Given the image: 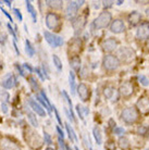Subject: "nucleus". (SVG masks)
<instances>
[{
  "label": "nucleus",
  "instance_id": "nucleus-58",
  "mask_svg": "<svg viewBox=\"0 0 149 150\" xmlns=\"http://www.w3.org/2000/svg\"><path fill=\"white\" fill-rule=\"evenodd\" d=\"M146 150H149V149H146Z\"/></svg>",
  "mask_w": 149,
  "mask_h": 150
},
{
  "label": "nucleus",
  "instance_id": "nucleus-13",
  "mask_svg": "<svg viewBox=\"0 0 149 150\" xmlns=\"http://www.w3.org/2000/svg\"><path fill=\"white\" fill-rule=\"evenodd\" d=\"M136 37L138 39H147L149 38V24L148 23H144L140 26L138 27L137 32H136Z\"/></svg>",
  "mask_w": 149,
  "mask_h": 150
},
{
  "label": "nucleus",
  "instance_id": "nucleus-25",
  "mask_svg": "<svg viewBox=\"0 0 149 150\" xmlns=\"http://www.w3.org/2000/svg\"><path fill=\"white\" fill-rule=\"evenodd\" d=\"M65 128H67V132L69 134V138L71 142H77V136L75 134L74 129L72 128V126L69 123H65Z\"/></svg>",
  "mask_w": 149,
  "mask_h": 150
},
{
  "label": "nucleus",
  "instance_id": "nucleus-15",
  "mask_svg": "<svg viewBox=\"0 0 149 150\" xmlns=\"http://www.w3.org/2000/svg\"><path fill=\"white\" fill-rule=\"evenodd\" d=\"M77 94L83 102H86L89 97V90L85 84H79L77 87Z\"/></svg>",
  "mask_w": 149,
  "mask_h": 150
},
{
  "label": "nucleus",
  "instance_id": "nucleus-28",
  "mask_svg": "<svg viewBox=\"0 0 149 150\" xmlns=\"http://www.w3.org/2000/svg\"><path fill=\"white\" fill-rule=\"evenodd\" d=\"M26 112H27V117H28V121H30L31 125L33 126V127H38V121L36 119V116L34 113H32L30 110H26Z\"/></svg>",
  "mask_w": 149,
  "mask_h": 150
},
{
  "label": "nucleus",
  "instance_id": "nucleus-12",
  "mask_svg": "<svg viewBox=\"0 0 149 150\" xmlns=\"http://www.w3.org/2000/svg\"><path fill=\"white\" fill-rule=\"evenodd\" d=\"M133 93H134V87L132 85V83L125 82L120 86V94L124 98H128L130 96H132Z\"/></svg>",
  "mask_w": 149,
  "mask_h": 150
},
{
  "label": "nucleus",
  "instance_id": "nucleus-24",
  "mask_svg": "<svg viewBox=\"0 0 149 150\" xmlns=\"http://www.w3.org/2000/svg\"><path fill=\"white\" fill-rule=\"evenodd\" d=\"M93 135H94L95 140H96V143H97V145H101V144H102V136H101L100 128L97 127V126H95V127L93 128Z\"/></svg>",
  "mask_w": 149,
  "mask_h": 150
},
{
  "label": "nucleus",
  "instance_id": "nucleus-51",
  "mask_svg": "<svg viewBox=\"0 0 149 150\" xmlns=\"http://www.w3.org/2000/svg\"><path fill=\"white\" fill-rule=\"evenodd\" d=\"M57 132H58V134L60 135V137L63 139V137H64V134H63V132L61 131V128L59 127V126H57Z\"/></svg>",
  "mask_w": 149,
  "mask_h": 150
},
{
  "label": "nucleus",
  "instance_id": "nucleus-37",
  "mask_svg": "<svg viewBox=\"0 0 149 150\" xmlns=\"http://www.w3.org/2000/svg\"><path fill=\"white\" fill-rule=\"evenodd\" d=\"M104 148H106V150H116V144L112 140H109V142L106 143Z\"/></svg>",
  "mask_w": 149,
  "mask_h": 150
},
{
  "label": "nucleus",
  "instance_id": "nucleus-36",
  "mask_svg": "<svg viewBox=\"0 0 149 150\" xmlns=\"http://www.w3.org/2000/svg\"><path fill=\"white\" fill-rule=\"evenodd\" d=\"M137 79H138V82L140 83L142 85H144V86H148L149 85V79L146 77L145 75H138Z\"/></svg>",
  "mask_w": 149,
  "mask_h": 150
},
{
  "label": "nucleus",
  "instance_id": "nucleus-48",
  "mask_svg": "<svg viewBox=\"0 0 149 150\" xmlns=\"http://www.w3.org/2000/svg\"><path fill=\"white\" fill-rule=\"evenodd\" d=\"M1 112L2 113L8 112V105L7 103H1Z\"/></svg>",
  "mask_w": 149,
  "mask_h": 150
},
{
  "label": "nucleus",
  "instance_id": "nucleus-26",
  "mask_svg": "<svg viewBox=\"0 0 149 150\" xmlns=\"http://www.w3.org/2000/svg\"><path fill=\"white\" fill-rule=\"evenodd\" d=\"M26 8H27V11L30 12V14L32 15V19H33V22H37V14H36V10L35 8L32 6L31 1H26Z\"/></svg>",
  "mask_w": 149,
  "mask_h": 150
},
{
  "label": "nucleus",
  "instance_id": "nucleus-19",
  "mask_svg": "<svg viewBox=\"0 0 149 150\" xmlns=\"http://www.w3.org/2000/svg\"><path fill=\"white\" fill-rule=\"evenodd\" d=\"M120 53L122 54V59L125 61H128V60H132L133 58H134L135 53L134 51L130 48H122L120 49Z\"/></svg>",
  "mask_w": 149,
  "mask_h": 150
},
{
  "label": "nucleus",
  "instance_id": "nucleus-42",
  "mask_svg": "<svg viewBox=\"0 0 149 150\" xmlns=\"http://www.w3.org/2000/svg\"><path fill=\"white\" fill-rule=\"evenodd\" d=\"M13 13H14V14L16 15V18H18V19H19V21L21 22V21L23 20V16H22V14H21V12H20L19 9L14 8V9H13Z\"/></svg>",
  "mask_w": 149,
  "mask_h": 150
},
{
  "label": "nucleus",
  "instance_id": "nucleus-55",
  "mask_svg": "<svg viewBox=\"0 0 149 150\" xmlns=\"http://www.w3.org/2000/svg\"><path fill=\"white\" fill-rule=\"evenodd\" d=\"M67 150H72V149H71V148H70L69 146H67Z\"/></svg>",
  "mask_w": 149,
  "mask_h": 150
},
{
  "label": "nucleus",
  "instance_id": "nucleus-50",
  "mask_svg": "<svg viewBox=\"0 0 149 150\" xmlns=\"http://www.w3.org/2000/svg\"><path fill=\"white\" fill-rule=\"evenodd\" d=\"M114 4V1H104V7L109 8V7H112V4Z\"/></svg>",
  "mask_w": 149,
  "mask_h": 150
},
{
  "label": "nucleus",
  "instance_id": "nucleus-30",
  "mask_svg": "<svg viewBox=\"0 0 149 150\" xmlns=\"http://www.w3.org/2000/svg\"><path fill=\"white\" fill-rule=\"evenodd\" d=\"M69 83H70V87H71V94L74 95L75 90H76V87H75V75L74 72H70L69 74Z\"/></svg>",
  "mask_w": 149,
  "mask_h": 150
},
{
  "label": "nucleus",
  "instance_id": "nucleus-53",
  "mask_svg": "<svg viewBox=\"0 0 149 150\" xmlns=\"http://www.w3.org/2000/svg\"><path fill=\"white\" fill-rule=\"evenodd\" d=\"M13 47H14L15 52L18 53V54H20V51H19V49H18V46H16V44H15V41H13Z\"/></svg>",
  "mask_w": 149,
  "mask_h": 150
},
{
  "label": "nucleus",
  "instance_id": "nucleus-57",
  "mask_svg": "<svg viewBox=\"0 0 149 150\" xmlns=\"http://www.w3.org/2000/svg\"><path fill=\"white\" fill-rule=\"evenodd\" d=\"M148 47H149V42H148Z\"/></svg>",
  "mask_w": 149,
  "mask_h": 150
},
{
  "label": "nucleus",
  "instance_id": "nucleus-14",
  "mask_svg": "<svg viewBox=\"0 0 149 150\" xmlns=\"http://www.w3.org/2000/svg\"><path fill=\"white\" fill-rule=\"evenodd\" d=\"M102 49H104V51H113L114 49L118 47V41L114 39V38H108V39H106V40L102 41V45H101Z\"/></svg>",
  "mask_w": 149,
  "mask_h": 150
},
{
  "label": "nucleus",
  "instance_id": "nucleus-49",
  "mask_svg": "<svg viewBox=\"0 0 149 150\" xmlns=\"http://www.w3.org/2000/svg\"><path fill=\"white\" fill-rule=\"evenodd\" d=\"M1 11L4 12V15H6V16H7L8 19L10 20V22H13V20H12V18H11V15L9 14V13H8V12H7V11H6V10H4V9H2V8H1Z\"/></svg>",
  "mask_w": 149,
  "mask_h": 150
},
{
  "label": "nucleus",
  "instance_id": "nucleus-22",
  "mask_svg": "<svg viewBox=\"0 0 149 150\" xmlns=\"http://www.w3.org/2000/svg\"><path fill=\"white\" fill-rule=\"evenodd\" d=\"M70 65H71V68L75 72H79V69H81V59L78 57H73L71 60H70Z\"/></svg>",
  "mask_w": 149,
  "mask_h": 150
},
{
  "label": "nucleus",
  "instance_id": "nucleus-40",
  "mask_svg": "<svg viewBox=\"0 0 149 150\" xmlns=\"http://www.w3.org/2000/svg\"><path fill=\"white\" fill-rule=\"evenodd\" d=\"M147 131H148V128L145 127V126H139L137 128V133L139 135H146L147 134Z\"/></svg>",
  "mask_w": 149,
  "mask_h": 150
},
{
  "label": "nucleus",
  "instance_id": "nucleus-41",
  "mask_svg": "<svg viewBox=\"0 0 149 150\" xmlns=\"http://www.w3.org/2000/svg\"><path fill=\"white\" fill-rule=\"evenodd\" d=\"M113 132H114L116 135H123L124 133H125V129L123 127H114Z\"/></svg>",
  "mask_w": 149,
  "mask_h": 150
},
{
  "label": "nucleus",
  "instance_id": "nucleus-9",
  "mask_svg": "<svg viewBox=\"0 0 149 150\" xmlns=\"http://www.w3.org/2000/svg\"><path fill=\"white\" fill-rule=\"evenodd\" d=\"M0 85L4 87V88H6V89L13 88V87L16 85V79H15L14 75L13 74H7L4 79H1Z\"/></svg>",
  "mask_w": 149,
  "mask_h": 150
},
{
  "label": "nucleus",
  "instance_id": "nucleus-8",
  "mask_svg": "<svg viewBox=\"0 0 149 150\" xmlns=\"http://www.w3.org/2000/svg\"><path fill=\"white\" fill-rule=\"evenodd\" d=\"M137 110L142 114H148L149 113V97H142L136 102Z\"/></svg>",
  "mask_w": 149,
  "mask_h": 150
},
{
  "label": "nucleus",
  "instance_id": "nucleus-23",
  "mask_svg": "<svg viewBox=\"0 0 149 150\" xmlns=\"http://www.w3.org/2000/svg\"><path fill=\"white\" fill-rule=\"evenodd\" d=\"M46 4H48L50 8L55 9V10H60L62 8V6H63V2L61 0H53V1L52 0H47Z\"/></svg>",
  "mask_w": 149,
  "mask_h": 150
},
{
  "label": "nucleus",
  "instance_id": "nucleus-27",
  "mask_svg": "<svg viewBox=\"0 0 149 150\" xmlns=\"http://www.w3.org/2000/svg\"><path fill=\"white\" fill-rule=\"evenodd\" d=\"M130 146H131V144H130V140H128L127 137H121V138L119 139V147L122 150L128 149Z\"/></svg>",
  "mask_w": 149,
  "mask_h": 150
},
{
  "label": "nucleus",
  "instance_id": "nucleus-56",
  "mask_svg": "<svg viewBox=\"0 0 149 150\" xmlns=\"http://www.w3.org/2000/svg\"><path fill=\"white\" fill-rule=\"evenodd\" d=\"M46 150H53V149H52V148H47Z\"/></svg>",
  "mask_w": 149,
  "mask_h": 150
},
{
  "label": "nucleus",
  "instance_id": "nucleus-20",
  "mask_svg": "<svg viewBox=\"0 0 149 150\" xmlns=\"http://www.w3.org/2000/svg\"><path fill=\"white\" fill-rule=\"evenodd\" d=\"M140 14L138 13L137 11H134L132 12L130 15H128V22H130L131 25H137L138 23H139V21H140Z\"/></svg>",
  "mask_w": 149,
  "mask_h": 150
},
{
  "label": "nucleus",
  "instance_id": "nucleus-34",
  "mask_svg": "<svg viewBox=\"0 0 149 150\" xmlns=\"http://www.w3.org/2000/svg\"><path fill=\"white\" fill-rule=\"evenodd\" d=\"M36 98H37V99H38V101L40 102V105H43V107H44V109H46V110H47V111H48V113H50V112H51L52 107H51V105H49L48 103H47V102H46L45 100H44V99H43V97H41L40 95H37V96H36Z\"/></svg>",
  "mask_w": 149,
  "mask_h": 150
},
{
  "label": "nucleus",
  "instance_id": "nucleus-32",
  "mask_svg": "<svg viewBox=\"0 0 149 150\" xmlns=\"http://www.w3.org/2000/svg\"><path fill=\"white\" fill-rule=\"evenodd\" d=\"M76 110H77V113H78V115H79V117H81V120H83V121H84V115L89 113V110L87 109L86 107H82V105H76Z\"/></svg>",
  "mask_w": 149,
  "mask_h": 150
},
{
  "label": "nucleus",
  "instance_id": "nucleus-54",
  "mask_svg": "<svg viewBox=\"0 0 149 150\" xmlns=\"http://www.w3.org/2000/svg\"><path fill=\"white\" fill-rule=\"evenodd\" d=\"M4 2L6 4H7L8 7H11V1H9V0H4Z\"/></svg>",
  "mask_w": 149,
  "mask_h": 150
},
{
  "label": "nucleus",
  "instance_id": "nucleus-5",
  "mask_svg": "<svg viewBox=\"0 0 149 150\" xmlns=\"http://www.w3.org/2000/svg\"><path fill=\"white\" fill-rule=\"evenodd\" d=\"M44 37H45L46 41H47L51 47H53V48H57V47L62 46L64 42L62 37L52 34V33H50V32H48V30L44 32Z\"/></svg>",
  "mask_w": 149,
  "mask_h": 150
},
{
  "label": "nucleus",
  "instance_id": "nucleus-11",
  "mask_svg": "<svg viewBox=\"0 0 149 150\" xmlns=\"http://www.w3.org/2000/svg\"><path fill=\"white\" fill-rule=\"evenodd\" d=\"M82 49V41L79 38H74L72 41H70L69 44V52L73 54L74 57H77L76 54H78V52Z\"/></svg>",
  "mask_w": 149,
  "mask_h": 150
},
{
  "label": "nucleus",
  "instance_id": "nucleus-45",
  "mask_svg": "<svg viewBox=\"0 0 149 150\" xmlns=\"http://www.w3.org/2000/svg\"><path fill=\"white\" fill-rule=\"evenodd\" d=\"M35 71H36V73H37V75L38 76H39V77H40V79L41 81H45V75H44V72H41L40 71V69H36V70H35Z\"/></svg>",
  "mask_w": 149,
  "mask_h": 150
},
{
  "label": "nucleus",
  "instance_id": "nucleus-29",
  "mask_svg": "<svg viewBox=\"0 0 149 150\" xmlns=\"http://www.w3.org/2000/svg\"><path fill=\"white\" fill-rule=\"evenodd\" d=\"M104 97L107 98V99H111V100H112L113 96L116 95V89H114L113 87H111V86L106 87V88H104Z\"/></svg>",
  "mask_w": 149,
  "mask_h": 150
},
{
  "label": "nucleus",
  "instance_id": "nucleus-16",
  "mask_svg": "<svg viewBox=\"0 0 149 150\" xmlns=\"http://www.w3.org/2000/svg\"><path fill=\"white\" fill-rule=\"evenodd\" d=\"M28 105H30V107L32 108V110H33L34 112H36V114H38L39 116H45L46 115L45 109H44L39 103H37V102L35 101V100H33L32 98L28 99Z\"/></svg>",
  "mask_w": 149,
  "mask_h": 150
},
{
  "label": "nucleus",
  "instance_id": "nucleus-47",
  "mask_svg": "<svg viewBox=\"0 0 149 150\" xmlns=\"http://www.w3.org/2000/svg\"><path fill=\"white\" fill-rule=\"evenodd\" d=\"M52 108H53V111H55V113H56V117H57V120H58V122H59V124H60V125H62V121H61V119H60L59 113H58L57 109L55 108V107H52Z\"/></svg>",
  "mask_w": 149,
  "mask_h": 150
},
{
  "label": "nucleus",
  "instance_id": "nucleus-6",
  "mask_svg": "<svg viewBox=\"0 0 149 150\" xmlns=\"http://www.w3.org/2000/svg\"><path fill=\"white\" fill-rule=\"evenodd\" d=\"M46 25L48 28L53 30H60V20L59 16L56 14V13H48L46 15Z\"/></svg>",
  "mask_w": 149,
  "mask_h": 150
},
{
  "label": "nucleus",
  "instance_id": "nucleus-4",
  "mask_svg": "<svg viewBox=\"0 0 149 150\" xmlns=\"http://www.w3.org/2000/svg\"><path fill=\"white\" fill-rule=\"evenodd\" d=\"M102 64H104V68L108 71H114L120 67V60L116 58V56H112V54H108L102 60Z\"/></svg>",
  "mask_w": 149,
  "mask_h": 150
},
{
  "label": "nucleus",
  "instance_id": "nucleus-38",
  "mask_svg": "<svg viewBox=\"0 0 149 150\" xmlns=\"http://www.w3.org/2000/svg\"><path fill=\"white\" fill-rule=\"evenodd\" d=\"M30 84L31 86H32V89L34 91H36L38 89V84H37V81L34 79V77H30Z\"/></svg>",
  "mask_w": 149,
  "mask_h": 150
},
{
  "label": "nucleus",
  "instance_id": "nucleus-35",
  "mask_svg": "<svg viewBox=\"0 0 149 150\" xmlns=\"http://www.w3.org/2000/svg\"><path fill=\"white\" fill-rule=\"evenodd\" d=\"M9 99H10V95L8 91H0V100H1V103H7L9 101Z\"/></svg>",
  "mask_w": 149,
  "mask_h": 150
},
{
  "label": "nucleus",
  "instance_id": "nucleus-31",
  "mask_svg": "<svg viewBox=\"0 0 149 150\" xmlns=\"http://www.w3.org/2000/svg\"><path fill=\"white\" fill-rule=\"evenodd\" d=\"M25 51H26V53H27V56L31 57V58L34 57V54H35V49H34V47L32 46L31 41L27 40V39L25 40Z\"/></svg>",
  "mask_w": 149,
  "mask_h": 150
},
{
  "label": "nucleus",
  "instance_id": "nucleus-3",
  "mask_svg": "<svg viewBox=\"0 0 149 150\" xmlns=\"http://www.w3.org/2000/svg\"><path fill=\"white\" fill-rule=\"evenodd\" d=\"M25 139L26 142L28 143V145L34 149H38L43 145V140H41L40 136L38 135L36 132L31 131V129H27V132H26Z\"/></svg>",
  "mask_w": 149,
  "mask_h": 150
},
{
  "label": "nucleus",
  "instance_id": "nucleus-43",
  "mask_svg": "<svg viewBox=\"0 0 149 150\" xmlns=\"http://www.w3.org/2000/svg\"><path fill=\"white\" fill-rule=\"evenodd\" d=\"M8 30H9V33L12 35V37L14 38V41H16V35H15V32H14L15 30H13V28H12V26L10 25V23L8 24Z\"/></svg>",
  "mask_w": 149,
  "mask_h": 150
},
{
  "label": "nucleus",
  "instance_id": "nucleus-2",
  "mask_svg": "<svg viewBox=\"0 0 149 150\" xmlns=\"http://www.w3.org/2000/svg\"><path fill=\"white\" fill-rule=\"evenodd\" d=\"M121 119L127 124H134L138 120V112L137 110L133 107H128L122 111L121 113Z\"/></svg>",
  "mask_w": 149,
  "mask_h": 150
},
{
  "label": "nucleus",
  "instance_id": "nucleus-39",
  "mask_svg": "<svg viewBox=\"0 0 149 150\" xmlns=\"http://www.w3.org/2000/svg\"><path fill=\"white\" fill-rule=\"evenodd\" d=\"M44 140H45V143L47 145H51L52 144V139H51V136L49 135L48 133H44Z\"/></svg>",
  "mask_w": 149,
  "mask_h": 150
},
{
  "label": "nucleus",
  "instance_id": "nucleus-7",
  "mask_svg": "<svg viewBox=\"0 0 149 150\" xmlns=\"http://www.w3.org/2000/svg\"><path fill=\"white\" fill-rule=\"evenodd\" d=\"M84 4H85L84 0H81V1H70L67 7V10H65V14H67V19L69 20L73 19V16L76 14L77 10L82 7Z\"/></svg>",
  "mask_w": 149,
  "mask_h": 150
},
{
  "label": "nucleus",
  "instance_id": "nucleus-33",
  "mask_svg": "<svg viewBox=\"0 0 149 150\" xmlns=\"http://www.w3.org/2000/svg\"><path fill=\"white\" fill-rule=\"evenodd\" d=\"M52 61H53V64H55L56 69L58 70V72L62 71V62H61L59 57L57 56V54H53L52 56Z\"/></svg>",
  "mask_w": 149,
  "mask_h": 150
},
{
  "label": "nucleus",
  "instance_id": "nucleus-10",
  "mask_svg": "<svg viewBox=\"0 0 149 150\" xmlns=\"http://www.w3.org/2000/svg\"><path fill=\"white\" fill-rule=\"evenodd\" d=\"M0 150H21L19 145L13 143L9 138L0 139Z\"/></svg>",
  "mask_w": 149,
  "mask_h": 150
},
{
  "label": "nucleus",
  "instance_id": "nucleus-52",
  "mask_svg": "<svg viewBox=\"0 0 149 150\" xmlns=\"http://www.w3.org/2000/svg\"><path fill=\"white\" fill-rule=\"evenodd\" d=\"M23 67H24V69H26L28 72H33V69L30 67V64H27V63H24L23 64Z\"/></svg>",
  "mask_w": 149,
  "mask_h": 150
},
{
  "label": "nucleus",
  "instance_id": "nucleus-17",
  "mask_svg": "<svg viewBox=\"0 0 149 150\" xmlns=\"http://www.w3.org/2000/svg\"><path fill=\"white\" fill-rule=\"evenodd\" d=\"M110 30L114 34H120L125 30V25H124L123 21L121 20H116L113 21V23L111 24V27H110Z\"/></svg>",
  "mask_w": 149,
  "mask_h": 150
},
{
  "label": "nucleus",
  "instance_id": "nucleus-18",
  "mask_svg": "<svg viewBox=\"0 0 149 150\" xmlns=\"http://www.w3.org/2000/svg\"><path fill=\"white\" fill-rule=\"evenodd\" d=\"M85 20H86L85 16H78L77 19L73 22V28L75 30V32H76V33L81 32V30L84 28V26H85V24H86Z\"/></svg>",
  "mask_w": 149,
  "mask_h": 150
},
{
  "label": "nucleus",
  "instance_id": "nucleus-21",
  "mask_svg": "<svg viewBox=\"0 0 149 150\" xmlns=\"http://www.w3.org/2000/svg\"><path fill=\"white\" fill-rule=\"evenodd\" d=\"M62 96H63V98H64V101H65L67 105H69V109H70V113H71L72 119L75 121L74 112H73V105H72L71 99H70V97H69V95H67V93L65 91V90H63V91H62Z\"/></svg>",
  "mask_w": 149,
  "mask_h": 150
},
{
  "label": "nucleus",
  "instance_id": "nucleus-44",
  "mask_svg": "<svg viewBox=\"0 0 149 150\" xmlns=\"http://www.w3.org/2000/svg\"><path fill=\"white\" fill-rule=\"evenodd\" d=\"M58 142H59V145H60L61 150H67V145L64 144L63 139L61 138V137H59V138H58Z\"/></svg>",
  "mask_w": 149,
  "mask_h": 150
},
{
  "label": "nucleus",
  "instance_id": "nucleus-1",
  "mask_svg": "<svg viewBox=\"0 0 149 150\" xmlns=\"http://www.w3.org/2000/svg\"><path fill=\"white\" fill-rule=\"evenodd\" d=\"M112 19V15L110 12L108 11H104L101 12L100 14L98 15V18L95 21H94V26L96 30H100V28H104L107 27L110 24V21Z\"/></svg>",
  "mask_w": 149,
  "mask_h": 150
},
{
  "label": "nucleus",
  "instance_id": "nucleus-46",
  "mask_svg": "<svg viewBox=\"0 0 149 150\" xmlns=\"http://www.w3.org/2000/svg\"><path fill=\"white\" fill-rule=\"evenodd\" d=\"M15 67H16V69H18V71H19V73H20V75H21V76H25V74H24V71H23L22 67H21V65H20L19 63H15Z\"/></svg>",
  "mask_w": 149,
  "mask_h": 150
}]
</instances>
